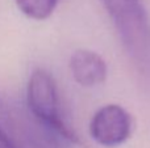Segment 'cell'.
Returning <instances> with one entry per match:
<instances>
[{"mask_svg":"<svg viewBox=\"0 0 150 148\" xmlns=\"http://www.w3.org/2000/svg\"><path fill=\"white\" fill-rule=\"evenodd\" d=\"M122 45L137 60L150 57V24L141 0H100Z\"/></svg>","mask_w":150,"mask_h":148,"instance_id":"cell-1","label":"cell"},{"mask_svg":"<svg viewBox=\"0 0 150 148\" xmlns=\"http://www.w3.org/2000/svg\"><path fill=\"white\" fill-rule=\"evenodd\" d=\"M26 101L32 114L46 127L69 142H79L61 114L57 85L47 71L37 68L32 72L26 88Z\"/></svg>","mask_w":150,"mask_h":148,"instance_id":"cell-2","label":"cell"},{"mask_svg":"<svg viewBox=\"0 0 150 148\" xmlns=\"http://www.w3.org/2000/svg\"><path fill=\"white\" fill-rule=\"evenodd\" d=\"M132 127L129 113L120 105L108 104L93 114L90 122V134L100 146L116 147L129 139Z\"/></svg>","mask_w":150,"mask_h":148,"instance_id":"cell-3","label":"cell"},{"mask_svg":"<svg viewBox=\"0 0 150 148\" xmlns=\"http://www.w3.org/2000/svg\"><path fill=\"white\" fill-rule=\"evenodd\" d=\"M70 71L74 80L82 87H96L107 80V63L98 52L79 49L70 58Z\"/></svg>","mask_w":150,"mask_h":148,"instance_id":"cell-4","label":"cell"},{"mask_svg":"<svg viewBox=\"0 0 150 148\" xmlns=\"http://www.w3.org/2000/svg\"><path fill=\"white\" fill-rule=\"evenodd\" d=\"M15 3L26 17L42 21L52 16L58 0H15Z\"/></svg>","mask_w":150,"mask_h":148,"instance_id":"cell-5","label":"cell"},{"mask_svg":"<svg viewBox=\"0 0 150 148\" xmlns=\"http://www.w3.org/2000/svg\"><path fill=\"white\" fill-rule=\"evenodd\" d=\"M0 148H16L12 144V142L8 139V136L3 133L1 128H0Z\"/></svg>","mask_w":150,"mask_h":148,"instance_id":"cell-6","label":"cell"}]
</instances>
